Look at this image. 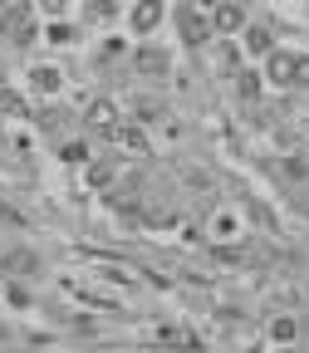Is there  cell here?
<instances>
[{
  "label": "cell",
  "instance_id": "1",
  "mask_svg": "<svg viewBox=\"0 0 309 353\" xmlns=\"http://www.w3.org/2000/svg\"><path fill=\"white\" fill-rule=\"evenodd\" d=\"M270 79L275 83H304L309 79V59H299V54H270Z\"/></svg>",
  "mask_w": 309,
  "mask_h": 353
},
{
  "label": "cell",
  "instance_id": "2",
  "mask_svg": "<svg viewBox=\"0 0 309 353\" xmlns=\"http://www.w3.org/2000/svg\"><path fill=\"white\" fill-rule=\"evenodd\" d=\"M157 20H162V6H157V0H143V6L132 10V30H152Z\"/></svg>",
  "mask_w": 309,
  "mask_h": 353
},
{
  "label": "cell",
  "instance_id": "3",
  "mask_svg": "<svg viewBox=\"0 0 309 353\" xmlns=\"http://www.w3.org/2000/svg\"><path fill=\"white\" fill-rule=\"evenodd\" d=\"M182 34H187L192 44H201V39H206V20H201L197 10H182Z\"/></svg>",
  "mask_w": 309,
  "mask_h": 353
},
{
  "label": "cell",
  "instance_id": "4",
  "mask_svg": "<svg viewBox=\"0 0 309 353\" xmlns=\"http://www.w3.org/2000/svg\"><path fill=\"white\" fill-rule=\"evenodd\" d=\"M241 20H246V10H241V6H221V10H216V30H226V34H231Z\"/></svg>",
  "mask_w": 309,
  "mask_h": 353
},
{
  "label": "cell",
  "instance_id": "5",
  "mask_svg": "<svg viewBox=\"0 0 309 353\" xmlns=\"http://www.w3.org/2000/svg\"><path fill=\"white\" fill-rule=\"evenodd\" d=\"M246 50H250V54H270V30L255 25V30L246 34Z\"/></svg>",
  "mask_w": 309,
  "mask_h": 353
},
{
  "label": "cell",
  "instance_id": "6",
  "mask_svg": "<svg viewBox=\"0 0 309 353\" xmlns=\"http://www.w3.org/2000/svg\"><path fill=\"white\" fill-rule=\"evenodd\" d=\"M88 123H94V128H113V103H94V108H88Z\"/></svg>",
  "mask_w": 309,
  "mask_h": 353
},
{
  "label": "cell",
  "instance_id": "7",
  "mask_svg": "<svg viewBox=\"0 0 309 353\" xmlns=\"http://www.w3.org/2000/svg\"><path fill=\"white\" fill-rule=\"evenodd\" d=\"M113 138H118L123 148H132V152H143V148H148V143H143V132H132V128H118Z\"/></svg>",
  "mask_w": 309,
  "mask_h": 353
},
{
  "label": "cell",
  "instance_id": "8",
  "mask_svg": "<svg viewBox=\"0 0 309 353\" xmlns=\"http://www.w3.org/2000/svg\"><path fill=\"white\" fill-rule=\"evenodd\" d=\"M34 83L44 88V94H54V88H59V69H34Z\"/></svg>",
  "mask_w": 309,
  "mask_h": 353
},
{
  "label": "cell",
  "instance_id": "9",
  "mask_svg": "<svg viewBox=\"0 0 309 353\" xmlns=\"http://www.w3.org/2000/svg\"><path fill=\"white\" fill-rule=\"evenodd\" d=\"M143 69H148V74H152V69H157V74H162V69H167V59H162V54H152V50H148V54H143Z\"/></svg>",
  "mask_w": 309,
  "mask_h": 353
},
{
  "label": "cell",
  "instance_id": "10",
  "mask_svg": "<svg viewBox=\"0 0 309 353\" xmlns=\"http://www.w3.org/2000/svg\"><path fill=\"white\" fill-rule=\"evenodd\" d=\"M83 157H88L83 143H69V148H64V162H83Z\"/></svg>",
  "mask_w": 309,
  "mask_h": 353
},
{
  "label": "cell",
  "instance_id": "11",
  "mask_svg": "<svg viewBox=\"0 0 309 353\" xmlns=\"http://www.w3.org/2000/svg\"><path fill=\"white\" fill-rule=\"evenodd\" d=\"M241 94H246V99H255V94H260V83H255V74H241Z\"/></svg>",
  "mask_w": 309,
  "mask_h": 353
},
{
  "label": "cell",
  "instance_id": "12",
  "mask_svg": "<svg viewBox=\"0 0 309 353\" xmlns=\"http://www.w3.org/2000/svg\"><path fill=\"white\" fill-rule=\"evenodd\" d=\"M108 10H113V6H108V0H94V6H88V15H94V20H103Z\"/></svg>",
  "mask_w": 309,
  "mask_h": 353
},
{
  "label": "cell",
  "instance_id": "13",
  "mask_svg": "<svg viewBox=\"0 0 309 353\" xmlns=\"http://www.w3.org/2000/svg\"><path fill=\"white\" fill-rule=\"evenodd\" d=\"M0 108H6V113H20V99H15V94H0Z\"/></svg>",
  "mask_w": 309,
  "mask_h": 353
}]
</instances>
